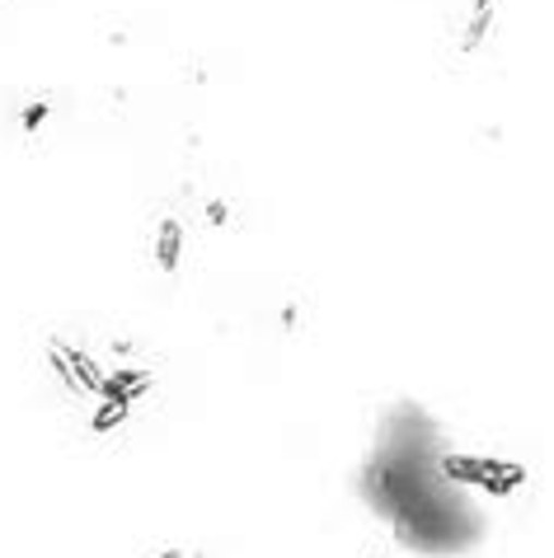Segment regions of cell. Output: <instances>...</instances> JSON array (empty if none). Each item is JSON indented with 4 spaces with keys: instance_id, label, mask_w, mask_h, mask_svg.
<instances>
[{
    "instance_id": "obj_1",
    "label": "cell",
    "mask_w": 554,
    "mask_h": 558,
    "mask_svg": "<svg viewBox=\"0 0 554 558\" xmlns=\"http://www.w3.org/2000/svg\"><path fill=\"white\" fill-rule=\"evenodd\" d=\"M99 28H104L99 38L113 43V48H136V43H156L160 38L156 34V28H160L156 14H136V20H132V14H104Z\"/></svg>"
}]
</instances>
